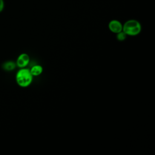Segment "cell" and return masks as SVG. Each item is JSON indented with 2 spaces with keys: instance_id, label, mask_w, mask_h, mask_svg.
I'll return each mask as SVG.
<instances>
[{
  "instance_id": "obj_1",
  "label": "cell",
  "mask_w": 155,
  "mask_h": 155,
  "mask_svg": "<svg viewBox=\"0 0 155 155\" xmlns=\"http://www.w3.org/2000/svg\"><path fill=\"white\" fill-rule=\"evenodd\" d=\"M15 80L18 85L21 88L29 87L33 80V76L31 74L29 68L27 67L19 68L16 73Z\"/></svg>"
},
{
  "instance_id": "obj_2",
  "label": "cell",
  "mask_w": 155,
  "mask_h": 155,
  "mask_svg": "<svg viewBox=\"0 0 155 155\" xmlns=\"http://www.w3.org/2000/svg\"><path fill=\"white\" fill-rule=\"evenodd\" d=\"M122 31L127 36H136L140 33L142 25L136 19H129L123 24Z\"/></svg>"
},
{
  "instance_id": "obj_3",
  "label": "cell",
  "mask_w": 155,
  "mask_h": 155,
  "mask_svg": "<svg viewBox=\"0 0 155 155\" xmlns=\"http://www.w3.org/2000/svg\"><path fill=\"white\" fill-rule=\"evenodd\" d=\"M30 63V56L26 53H21L17 58L16 64L19 68L27 67Z\"/></svg>"
},
{
  "instance_id": "obj_4",
  "label": "cell",
  "mask_w": 155,
  "mask_h": 155,
  "mask_svg": "<svg viewBox=\"0 0 155 155\" xmlns=\"http://www.w3.org/2000/svg\"><path fill=\"white\" fill-rule=\"evenodd\" d=\"M108 27L111 32L116 34L122 31L123 24L118 20L113 19L109 22Z\"/></svg>"
},
{
  "instance_id": "obj_5",
  "label": "cell",
  "mask_w": 155,
  "mask_h": 155,
  "mask_svg": "<svg viewBox=\"0 0 155 155\" xmlns=\"http://www.w3.org/2000/svg\"><path fill=\"white\" fill-rule=\"evenodd\" d=\"M29 70L33 77L40 76L44 71L42 66L39 64H35L33 65L30 68H29Z\"/></svg>"
},
{
  "instance_id": "obj_6",
  "label": "cell",
  "mask_w": 155,
  "mask_h": 155,
  "mask_svg": "<svg viewBox=\"0 0 155 155\" xmlns=\"http://www.w3.org/2000/svg\"><path fill=\"white\" fill-rule=\"evenodd\" d=\"M16 67V62H15L13 61H7L2 64L3 69L7 71H12L14 69H15Z\"/></svg>"
},
{
  "instance_id": "obj_7",
  "label": "cell",
  "mask_w": 155,
  "mask_h": 155,
  "mask_svg": "<svg viewBox=\"0 0 155 155\" xmlns=\"http://www.w3.org/2000/svg\"><path fill=\"white\" fill-rule=\"evenodd\" d=\"M116 38L119 42L124 41L127 38V36L126 35V34L123 31H121L116 33Z\"/></svg>"
},
{
  "instance_id": "obj_8",
  "label": "cell",
  "mask_w": 155,
  "mask_h": 155,
  "mask_svg": "<svg viewBox=\"0 0 155 155\" xmlns=\"http://www.w3.org/2000/svg\"><path fill=\"white\" fill-rule=\"evenodd\" d=\"M4 0H0V13L4 10Z\"/></svg>"
}]
</instances>
